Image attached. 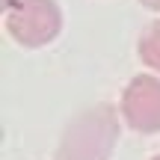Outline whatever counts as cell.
Returning a JSON list of instances; mask_svg holds the SVG:
<instances>
[{
    "mask_svg": "<svg viewBox=\"0 0 160 160\" xmlns=\"http://www.w3.org/2000/svg\"><path fill=\"white\" fill-rule=\"evenodd\" d=\"M119 139V116L110 104L77 113L62 131L53 160H107Z\"/></svg>",
    "mask_w": 160,
    "mask_h": 160,
    "instance_id": "1",
    "label": "cell"
},
{
    "mask_svg": "<svg viewBox=\"0 0 160 160\" xmlns=\"http://www.w3.org/2000/svg\"><path fill=\"white\" fill-rule=\"evenodd\" d=\"M6 30L21 48H42L62 30V12L57 0H18L6 12Z\"/></svg>",
    "mask_w": 160,
    "mask_h": 160,
    "instance_id": "2",
    "label": "cell"
},
{
    "mask_svg": "<svg viewBox=\"0 0 160 160\" xmlns=\"http://www.w3.org/2000/svg\"><path fill=\"white\" fill-rule=\"evenodd\" d=\"M122 116L137 133L160 131V80L154 74H137L122 92Z\"/></svg>",
    "mask_w": 160,
    "mask_h": 160,
    "instance_id": "3",
    "label": "cell"
},
{
    "mask_svg": "<svg viewBox=\"0 0 160 160\" xmlns=\"http://www.w3.org/2000/svg\"><path fill=\"white\" fill-rule=\"evenodd\" d=\"M137 53H139V59H142L148 68H154L160 74V18L151 21L148 27L142 30L139 45H137Z\"/></svg>",
    "mask_w": 160,
    "mask_h": 160,
    "instance_id": "4",
    "label": "cell"
},
{
    "mask_svg": "<svg viewBox=\"0 0 160 160\" xmlns=\"http://www.w3.org/2000/svg\"><path fill=\"white\" fill-rule=\"evenodd\" d=\"M139 3H142L145 9H151V12H160V0H139Z\"/></svg>",
    "mask_w": 160,
    "mask_h": 160,
    "instance_id": "5",
    "label": "cell"
},
{
    "mask_svg": "<svg viewBox=\"0 0 160 160\" xmlns=\"http://www.w3.org/2000/svg\"><path fill=\"white\" fill-rule=\"evenodd\" d=\"M15 3H18V0H3V6H6V12H9V9H12V6H15Z\"/></svg>",
    "mask_w": 160,
    "mask_h": 160,
    "instance_id": "6",
    "label": "cell"
},
{
    "mask_svg": "<svg viewBox=\"0 0 160 160\" xmlns=\"http://www.w3.org/2000/svg\"><path fill=\"white\" fill-rule=\"evenodd\" d=\"M154 160H160V154H157V157H154Z\"/></svg>",
    "mask_w": 160,
    "mask_h": 160,
    "instance_id": "7",
    "label": "cell"
}]
</instances>
